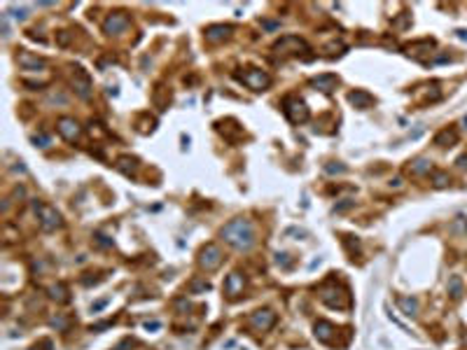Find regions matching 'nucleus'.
Returning a JSON list of instances; mask_svg holds the SVG:
<instances>
[{"instance_id":"f257e3e1","label":"nucleus","mask_w":467,"mask_h":350,"mask_svg":"<svg viewBox=\"0 0 467 350\" xmlns=\"http://www.w3.org/2000/svg\"><path fill=\"white\" fill-rule=\"evenodd\" d=\"M222 238L229 243L231 247H236V250H248V247L255 243V229H253V222L250 219H231L222 227Z\"/></svg>"},{"instance_id":"f03ea898","label":"nucleus","mask_w":467,"mask_h":350,"mask_svg":"<svg viewBox=\"0 0 467 350\" xmlns=\"http://www.w3.org/2000/svg\"><path fill=\"white\" fill-rule=\"evenodd\" d=\"M222 259H225V255H222V250L215 245V243L204 245L201 252H199V266L204 268V271H215V268H220Z\"/></svg>"},{"instance_id":"7ed1b4c3","label":"nucleus","mask_w":467,"mask_h":350,"mask_svg":"<svg viewBox=\"0 0 467 350\" xmlns=\"http://www.w3.org/2000/svg\"><path fill=\"white\" fill-rule=\"evenodd\" d=\"M33 208H35V213L40 215V224H42L44 231H56L61 224H63L61 215L56 213V210L52 208V206H44V203L35 201V203H33Z\"/></svg>"},{"instance_id":"20e7f679","label":"nucleus","mask_w":467,"mask_h":350,"mask_svg":"<svg viewBox=\"0 0 467 350\" xmlns=\"http://www.w3.org/2000/svg\"><path fill=\"white\" fill-rule=\"evenodd\" d=\"M274 52L278 56H299V54H304V52H308V44L304 42L302 38L287 35V38H283L280 42H276Z\"/></svg>"},{"instance_id":"39448f33","label":"nucleus","mask_w":467,"mask_h":350,"mask_svg":"<svg viewBox=\"0 0 467 350\" xmlns=\"http://www.w3.org/2000/svg\"><path fill=\"white\" fill-rule=\"evenodd\" d=\"M238 80H243V84H245L248 89H253V91H264V89L271 84V77L264 70H257V68L245 70L243 75H238Z\"/></svg>"},{"instance_id":"423d86ee","label":"nucleus","mask_w":467,"mask_h":350,"mask_svg":"<svg viewBox=\"0 0 467 350\" xmlns=\"http://www.w3.org/2000/svg\"><path fill=\"white\" fill-rule=\"evenodd\" d=\"M248 322H250L253 329H257V332H269L276 324V313L271 308H259V311H255L253 315L248 317Z\"/></svg>"},{"instance_id":"0eeeda50","label":"nucleus","mask_w":467,"mask_h":350,"mask_svg":"<svg viewBox=\"0 0 467 350\" xmlns=\"http://www.w3.org/2000/svg\"><path fill=\"white\" fill-rule=\"evenodd\" d=\"M283 110H285L287 119L294 121V124H299V121H306V119H308V110H306V105H304L299 98H285V103H283Z\"/></svg>"},{"instance_id":"6e6552de","label":"nucleus","mask_w":467,"mask_h":350,"mask_svg":"<svg viewBox=\"0 0 467 350\" xmlns=\"http://www.w3.org/2000/svg\"><path fill=\"white\" fill-rule=\"evenodd\" d=\"M129 26H131V19H129L124 12H115V14H110V17L105 19V23H103L105 33H110V35L124 33Z\"/></svg>"},{"instance_id":"1a4fd4ad","label":"nucleus","mask_w":467,"mask_h":350,"mask_svg":"<svg viewBox=\"0 0 467 350\" xmlns=\"http://www.w3.org/2000/svg\"><path fill=\"white\" fill-rule=\"evenodd\" d=\"M56 129H59V133L66 138L68 142L77 140V138H80V131H82V129H80V124H77L72 117H61V119L56 121Z\"/></svg>"},{"instance_id":"9d476101","label":"nucleus","mask_w":467,"mask_h":350,"mask_svg":"<svg viewBox=\"0 0 467 350\" xmlns=\"http://www.w3.org/2000/svg\"><path fill=\"white\" fill-rule=\"evenodd\" d=\"M243 287H245V278L241 273H229L225 280V294L229 299H238L243 294Z\"/></svg>"},{"instance_id":"9b49d317","label":"nucleus","mask_w":467,"mask_h":350,"mask_svg":"<svg viewBox=\"0 0 467 350\" xmlns=\"http://www.w3.org/2000/svg\"><path fill=\"white\" fill-rule=\"evenodd\" d=\"M72 87H75V91L82 96V98H89L91 96V80H89V75L82 70V68H75V72H72Z\"/></svg>"},{"instance_id":"f8f14e48","label":"nucleus","mask_w":467,"mask_h":350,"mask_svg":"<svg viewBox=\"0 0 467 350\" xmlns=\"http://www.w3.org/2000/svg\"><path fill=\"white\" fill-rule=\"evenodd\" d=\"M231 33V26H225V23H215V26H208L206 28V40L208 42H222L227 40Z\"/></svg>"},{"instance_id":"ddd939ff","label":"nucleus","mask_w":467,"mask_h":350,"mask_svg":"<svg viewBox=\"0 0 467 350\" xmlns=\"http://www.w3.org/2000/svg\"><path fill=\"white\" fill-rule=\"evenodd\" d=\"M311 84H313L315 89H320V91L330 93L336 89V84H339V80H336V75H320L315 77V80H311Z\"/></svg>"},{"instance_id":"4468645a","label":"nucleus","mask_w":467,"mask_h":350,"mask_svg":"<svg viewBox=\"0 0 467 350\" xmlns=\"http://www.w3.org/2000/svg\"><path fill=\"white\" fill-rule=\"evenodd\" d=\"M332 334H334V324L332 322H327V320H318V322H315V336H318V341L330 343Z\"/></svg>"},{"instance_id":"2eb2a0df","label":"nucleus","mask_w":467,"mask_h":350,"mask_svg":"<svg viewBox=\"0 0 467 350\" xmlns=\"http://www.w3.org/2000/svg\"><path fill=\"white\" fill-rule=\"evenodd\" d=\"M19 66L26 68V70H38V68H44V61L33 54H28V52H21L19 54Z\"/></svg>"},{"instance_id":"dca6fc26","label":"nucleus","mask_w":467,"mask_h":350,"mask_svg":"<svg viewBox=\"0 0 467 350\" xmlns=\"http://www.w3.org/2000/svg\"><path fill=\"white\" fill-rule=\"evenodd\" d=\"M351 103L355 105V108H360V110H367V108H372V103H374V98H372V93H367V91H353L351 96Z\"/></svg>"},{"instance_id":"f3484780","label":"nucleus","mask_w":467,"mask_h":350,"mask_svg":"<svg viewBox=\"0 0 467 350\" xmlns=\"http://www.w3.org/2000/svg\"><path fill=\"white\" fill-rule=\"evenodd\" d=\"M397 306L402 308V313H404V315L416 317V313H418V301H416V299H409V296H400V299H397Z\"/></svg>"},{"instance_id":"a211bd4d","label":"nucleus","mask_w":467,"mask_h":350,"mask_svg":"<svg viewBox=\"0 0 467 350\" xmlns=\"http://www.w3.org/2000/svg\"><path fill=\"white\" fill-rule=\"evenodd\" d=\"M50 296L54 301H59V304H66L70 296H68V287L66 285H52L50 287Z\"/></svg>"},{"instance_id":"6ab92c4d","label":"nucleus","mask_w":467,"mask_h":350,"mask_svg":"<svg viewBox=\"0 0 467 350\" xmlns=\"http://www.w3.org/2000/svg\"><path fill=\"white\" fill-rule=\"evenodd\" d=\"M456 140H458L456 131H449V129H444L441 133H437V136H434V145H441V147H446L449 142H456Z\"/></svg>"},{"instance_id":"aec40b11","label":"nucleus","mask_w":467,"mask_h":350,"mask_svg":"<svg viewBox=\"0 0 467 350\" xmlns=\"http://www.w3.org/2000/svg\"><path fill=\"white\" fill-rule=\"evenodd\" d=\"M117 168L121 170V173H133V170L138 168V164H136V159H129V157H121L119 161H117Z\"/></svg>"},{"instance_id":"412c9836","label":"nucleus","mask_w":467,"mask_h":350,"mask_svg":"<svg viewBox=\"0 0 467 350\" xmlns=\"http://www.w3.org/2000/svg\"><path fill=\"white\" fill-rule=\"evenodd\" d=\"M432 170V166H430V161L428 159H416L411 164V173H416V175H421V173H430Z\"/></svg>"},{"instance_id":"4be33fe9","label":"nucleus","mask_w":467,"mask_h":350,"mask_svg":"<svg viewBox=\"0 0 467 350\" xmlns=\"http://www.w3.org/2000/svg\"><path fill=\"white\" fill-rule=\"evenodd\" d=\"M208 287L210 285L206 283V280H201V278H194L192 283H189V292H192V294H201V292H206Z\"/></svg>"},{"instance_id":"5701e85b","label":"nucleus","mask_w":467,"mask_h":350,"mask_svg":"<svg viewBox=\"0 0 467 350\" xmlns=\"http://www.w3.org/2000/svg\"><path fill=\"white\" fill-rule=\"evenodd\" d=\"M449 290H451V296H453V299H460V294H462V283H460V278H458V276H453V278H451Z\"/></svg>"},{"instance_id":"b1692460","label":"nucleus","mask_w":467,"mask_h":350,"mask_svg":"<svg viewBox=\"0 0 467 350\" xmlns=\"http://www.w3.org/2000/svg\"><path fill=\"white\" fill-rule=\"evenodd\" d=\"M451 234H458V236L467 234V219H462V217H456V222H453V224H451Z\"/></svg>"},{"instance_id":"393cba45","label":"nucleus","mask_w":467,"mask_h":350,"mask_svg":"<svg viewBox=\"0 0 467 350\" xmlns=\"http://www.w3.org/2000/svg\"><path fill=\"white\" fill-rule=\"evenodd\" d=\"M449 185V175L446 173H434V187H446Z\"/></svg>"},{"instance_id":"a878e982","label":"nucleus","mask_w":467,"mask_h":350,"mask_svg":"<svg viewBox=\"0 0 467 350\" xmlns=\"http://www.w3.org/2000/svg\"><path fill=\"white\" fill-rule=\"evenodd\" d=\"M129 348H133V339H124L119 345H115V350H129Z\"/></svg>"},{"instance_id":"bb28decb","label":"nucleus","mask_w":467,"mask_h":350,"mask_svg":"<svg viewBox=\"0 0 467 350\" xmlns=\"http://www.w3.org/2000/svg\"><path fill=\"white\" fill-rule=\"evenodd\" d=\"M458 164H460V168H467V157H460L458 159Z\"/></svg>"},{"instance_id":"cd10ccee","label":"nucleus","mask_w":467,"mask_h":350,"mask_svg":"<svg viewBox=\"0 0 467 350\" xmlns=\"http://www.w3.org/2000/svg\"><path fill=\"white\" fill-rule=\"evenodd\" d=\"M105 304H108V301H105V299H103V301H99V304H96V306H93V311H101V308H103Z\"/></svg>"},{"instance_id":"c85d7f7f","label":"nucleus","mask_w":467,"mask_h":350,"mask_svg":"<svg viewBox=\"0 0 467 350\" xmlns=\"http://www.w3.org/2000/svg\"><path fill=\"white\" fill-rule=\"evenodd\" d=\"M145 327H148V329H159V322H148Z\"/></svg>"},{"instance_id":"c756f323","label":"nucleus","mask_w":467,"mask_h":350,"mask_svg":"<svg viewBox=\"0 0 467 350\" xmlns=\"http://www.w3.org/2000/svg\"><path fill=\"white\" fill-rule=\"evenodd\" d=\"M390 187H402V180H400V178H395V180L390 182Z\"/></svg>"},{"instance_id":"7c9ffc66","label":"nucleus","mask_w":467,"mask_h":350,"mask_svg":"<svg viewBox=\"0 0 467 350\" xmlns=\"http://www.w3.org/2000/svg\"><path fill=\"white\" fill-rule=\"evenodd\" d=\"M458 35H460L462 40H467V31H458Z\"/></svg>"}]
</instances>
